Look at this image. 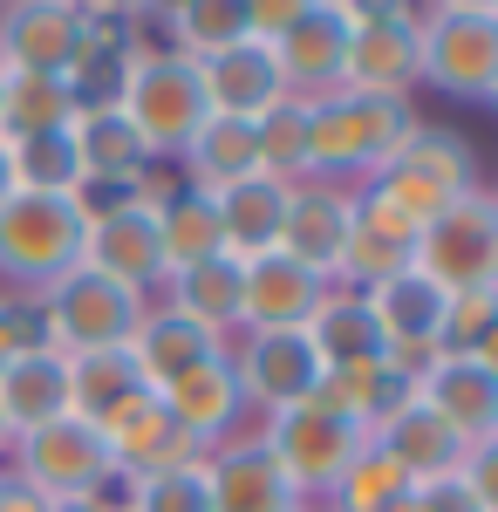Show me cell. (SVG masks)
<instances>
[{
  "label": "cell",
  "mask_w": 498,
  "mask_h": 512,
  "mask_svg": "<svg viewBox=\"0 0 498 512\" xmlns=\"http://www.w3.org/2000/svg\"><path fill=\"white\" fill-rule=\"evenodd\" d=\"M348 14V28H376V21H410L423 14V0H335Z\"/></svg>",
  "instance_id": "45"
},
{
  "label": "cell",
  "mask_w": 498,
  "mask_h": 512,
  "mask_svg": "<svg viewBox=\"0 0 498 512\" xmlns=\"http://www.w3.org/2000/svg\"><path fill=\"white\" fill-rule=\"evenodd\" d=\"M28 308H35L41 342H55L62 355L130 349V342H137V328H144V315H151V301H144L137 287H123V280L96 274V267L62 274L48 294H35Z\"/></svg>",
  "instance_id": "5"
},
{
  "label": "cell",
  "mask_w": 498,
  "mask_h": 512,
  "mask_svg": "<svg viewBox=\"0 0 498 512\" xmlns=\"http://www.w3.org/2000/svg\"><path fill=\"white\" fill-rule=\"evenodd\" d=\"M0 82H7V69H0Z\"/></svg>",
  "instance_id": "55"
},
{
  "label": "cell",
  "mask_w": 498,
  "mask_h": 512,
  "mask_svg": "<svg viewBox=\"0 0 498 512\" xmlns=\"http://www.w3.org/2000/svg\"><path fill=\"white\" fill-rule=\"evenodd\" d=\"M130 512H212L205 458H185V465L144 472V478H137V492H130Z\"/></svg>",
  "instance_id": "41"
},
{
  "label": "cell",
  "mask_w": 498,
  "mask_h": 512,
  "mask_svg": "<svg viewBox=\"0 0 498 512\" xmlns=\"http://www.w3.org/2000/svg\"><path fill=\"white\" fill-rule=\"evenodd\" d=\"M348 14L335 7V0H314L301 21L287 28L280 41H267L273 62H280V82H287V96H301V103H314V96H328V89H342V55H348Z\"/></svg>",
  "instance_id": "19"
},
{
  "label": "cell",
  "mask_w": 498,
  "mask_h": 512,
  "mask_svg": "<svg viewBox=\"0 0 498 512\" xmlns=\"http://www.w3.org/2000/svg\"><path fill=\"white\" fill-rule=\"evenodd\" d=\"M423 76V35H417V14L410 21H376V28H355L342 55V89L355 96H417Z\"/></svg>",
  "instance_id": "21"
},
{
  "label": "cell",
  "mask_w": 498,
  "mask_h": 512,
  "mask_svg": "<svg viewBox=\"0 0 498 512\" xmlns=\"http://www.w3.org/2000/svg\"><path fill=\"white\" fill-rule=\"evenodd\" d=\"M14 192H21V185H14V164H7V144H0V205H7Z\"/></svg>",
  "instance_id": "49"
},
{
  "label": "cell",
  "mask_w": 498,
  "mask_h": 512,
  "mask_svg": "<svg viewBox=\"0 0 498 512\" xmlns=\"http://www.w3.org/2000/svg\"><path fill=\"white\" fill-rule=\"evenodd\" d=\"M89 205L82 192H14L0 205V294L35 301L82 267Z\"/></svg>",
  "instance_id": "2"
},
{
  "label": "cell",
  "mask_w": 498,
  "mask_h": 512,
  "mask_svg": "<svg viewBox=\"0 0 498 512\" xmlns=\"http://www.w3.org/2000/svg\"><path fill=\"white\" fill-rule=\"evenodd\" d=\"M0 417L14 437L55 417H76V355H62L55 342H28L0 369Z\"/></svg>",
  "instance_id": "18"
},
{
  "label": "cell",
  "mask_w": 498,
  "mask_h": 512,
  "mask_svg": "<svg viewBox=\"0 0 498 512\" xmlns=\"http://www.w3.org/2000/svg\"><path fill=\"white\" fill-rule=\"evenodd\" d=\"M362 301H369V315L383 328L389 362L410 369V376H423V362L437 355V328H444V301H451V294L423 274V267H403V274L362 287Z\"/></svg>",
  "instance_id": "12"
},
{
  "label": "cell",
  "mask_w": 498,
  "mask_h": 512,
  "mask_svg": "<svg viewBox=\"0 0 498 512\" xmlns=\"http://www.w3.org/2000/svg\"><path fill=\"white\" fill-rule=\"evenodd\" d=\"M410 485H417V478L403 472L383 444H362V451H355V465L335 478V492L321 499V512H383V506H396Z\"/></svg>",
  "instance_id": "36"
},
{
  "label": "cell",
  "mask_w": 498,
  "mask_h": 512,
  "mask_svg": "<svg viewBox=\"0 0 498 512\" xmlns=\"http://www.w3.org/2000/svg\"><path fill=\"white\" fill-rule=\"evenodd\" d=\"M151 205H157V239H164V267H171V274L212 260V253H226L212 192H198V185L178 178V185H151Z\"/></svg>",
  "instance_id": "32"
},
{
  "label": "cell",
  "mask_w": 498,
  "mask_h": 512,
  "mask_svg": "<svg viewBox=\"0 0 498 512\" xmlns=\"http://www.w3.org/2000/svg\"><path fill=\"white\" fill-rule=\"evenodd\" d=\"M212 355H226V335H212L205 321L178 315V308H164V301H151V315H144L137 342H130V362L144 369L151 390L178 383V376H192L198 362H212Z\"/></svg>",
  "instance_id": "26"
},
{
  "label": "cell",
  "mask_w": 498,
  "mask_h": 512,
  "mask_svg": "<svg viewBox=\"0 0 498 512\" xmlns=\"http://www.w3.org/2000/svg\"><path fill=\"white\" fill-rule=\"evenodd\" d=\"M417 130V103L403 96H355V89H328L307 103V178L321 185H369L403 137Z\"/></svg>",
  "instance_id": "1"
},
{
  "label": "cell",
  "mask_w": 498,
  "mask_h": 512,
  "mask_svg": "<svg viewBox=\"0 0 498 512\" xmlns=\"http://www.w3.org/2000/svg\"><path fill=\"white\" fill-rule=\"evenodd\" d=\"M287 512H314V506H287Z\"/></svg>",
  "instance_id": "53"
},
{
  "label": "cell",
  "mask_w": 498,
  "mask_h": 512,
  "mask_svg": "<svg viewBox=\"0 0 498 512\" xmlns=\"http://www.w3.org/2000/svg\"><path fill=\"white\" fill-rule=\"evenodd\" d=\"M82 267H96V274L137 287L144 301H157V294H164L171 267H164V239H157V205H151V192H130V198H103V205H89Z\"/></svg>",
  "instance_id": "11"
},
{
  "label": "cell",
  "mask_w": 498,
  "mask_h": 512,
  "mask_svg": "<svg viewBox=\"0 0 498 512\" xmlns=\"http://www.w3.org/2000/svg\"><path fill=\"white\" fill-rule=\"evenodd\" d=\"M430 14H498V0H423Z\"/></svg>",
  "instance_id": "48"
},
{
  "label": "cell",
  "mask_w": 498,
  "mask_h": 512,
  "mask_svg": "<svg viewBox=\"0 0 498 512\" xmlns=\"http://www.w3.org/2000/svg\"><path fill=\"white\" fill-rule=\"evenodd\" d=\"M485 178H478V151H471V137L464 130H451V123H430L417 117V130L403 137V151L369 178V185H355V192L383 198V205H396L403 219H417V226H430L451 198L478 192Z\"/></svg>",
  "instance_id": "4"
},
{
  "label": "cell",
  "mask_w": 498,
  "mask_h": 512,
  "mask_svg": "<svg viewBox=\"0 0 498 512\" xmlns=\"http://www.w3.org/2000/svg\"><path fill=\"white\" fill-rule=\"evenodd\" d=\"M7 444H14V431H7V417H0V465H7Z\"/></svg>",
  "instance_id": "52"
},
{
  "label": "cell",
  "mask_w": 498,
  "mask_h": 512,
  "mask_svg": "<svg viewBox=\"0 0 498 512\" xmlns=\"http://www.w3.org/2000/svg\"><path fill=\"white\" fill-rule=\"evenodd\" d=\"M198 82H205V103L219 110V117H267L273 103L287 96V82H280V62H273L267 41H239L226 55H205L198 62Z\"/></svg>",
  "instance_id": "25"
},
{
  "label": "cell",
  "mask_w": 498,
  "mask_h": 512,
  "mask_svg": "<svg viewBox=\"0 0 498 512\" xmlns=\"http://www.w3.org/2000/svg\"><path fill=\"white\" fill-rule=\"evenodd\" d=\"M253 144H260V171L280 185H301L307 178V103L301 96H280L267 117H253Z\"/></svg>",
  "instance_id": "38"
},
{
  "label": "cell",
  "mask_w": 498,
  "mask_h": 512,
  "mask_svg": "<svg viewBox=\"0 0 498 512\" xmlns=\"http://www.w3.org/2000/svg\"><path fill=\"white\" fill-rule=\"evenodd\" d=\"M7 164H14V185H21V192H82L76 123H69V130H41V137L7 144Z\"/></svg>",
  "instance_id": "37"
},
{
  "label": "cell",
  "mask_w": 498,
  "mask_h": 512,
  "mask_svg": "<svg viewBox=\"0 0 498 512\" xmlns=\"http://www.w3.org/2000/svg\"><path fill=\"white\" fill-rule=\"evenodd\" d=\"M348 226H355V192L348 185H321V178H301L287 192V226H280V253L314 267L321 280L342 274L348 253Z\"/></svg>",
  "instance_id": "17"
},
{
  "label": "cell",
  "mask_w": 498,
  "mask_h": 512,
  "mask_svg": "<svg viewBox=\"0 0 498 512\" xmlns=\"http://www.w3.org/2000/svg\"><path fill=\"white\" fill-rule=\"evenodd\" d=\"M164 14H171V41H164V48H178V55H192V62L253 41L246 0H164Z\"/></svg>",
  "instance_id": "35"
},
{
  "label": "cell",
  "mask_w": 498,
  "mask_h": 512,
  "mask_svg": "<svg viewBox=\"0 0 498 512\" xmlns=\"http://www.w3.org/2000/svg\"><path fill=\"white\" fill-rule=\"evenodd\" d=\"M76 158H82V205L103 198H130L157 185V158L144 151V137L130 130L123 110H82L76 117Z\"/></svg>",
  "instance_id": "13"
},
{
  "label": "cell",
  "mask_w": 498,
  "mask_h": 512,
  "mask_svg": "<svg viewBox=\"0 0 498 512\" xmlns=\"http://www.w3.org/2000/svg\"><path fill=\"white\" fill-rule=\"evenodd\" d=\"M205 478H212V512H287L301 506L287 472L273 465V451L260 444V424L246 437H232L219 451H205Z\"/></svg>",
  "instance_id": "22"
},
{
  "label": "cell",
  "mask_w": 498,
  "mask_h": 512,
  "mask_svg": "<svg viewBox=\"0 0 498 512\" xmlns=\"http://www.w3.org/2000/svg\"><path fill=\"white\" fill-rule=\"evenodd\" d=\"M0 14H7V0H0Z\"/></svg>",
  "instance_id": "54"
},
{
  "label": "cell",
  "mask_w": 498,
  "mask_h": 512,
  "mask_svg": "<svg viewBox=\"0 0 498 512\" xmlns=\"http://www.w3.org/2000/svg\"><path fill=\"white\" fill-rule=\"evenodd\" d=\"M307 342H314V355H321V369L335 376V369H362V362H383V328H376V315H369V301L355 294V287H328V301L307 315Z\"/></svg>",
  "instance_id": "31"
},
{
  "label": "cell",
  "mask_w": 498,
  "mask_h": 512,
  "mask_svg": "<svg viewBox=\"0 0 498 512\" xmlns=\"http://www.w3.org/2000/svg\"><path fill=\"white\" fill-rule=\"evenodd\" d=\"M417 267L444 294H471V287H498V198L478 192L451 198L417 239Z\"/></svg>",
  "instance_id": "9"
},
{
  "label": "cell",
  "mask_w": 498,
  "mask_h": 512,
  "mask_svg": "<svg viewBox=\"0 0 498 512\" xmlns=\"http://www.w3.org/2000/svg\"><path fill=\"white\" fill-rule=\"evenodd\" d=\"M48 512H103V506H96V499H55Z\"/></svg>",
  "instance_id": "50"
},
{
  "label": "cell",
  "mask_w": 498,
  "mask_h": 512,
  "mask_svg": "<svg viewBox=\"0 0 498 512\" xmlns=\"http://www.w3.org/2000/svg\"><path fill=\"white\" fill-rule=\"evenodd\" d=\"M89 21H116V28H137L151 7H164V0H76Z\"/></svg>",
  "instance_id": "46"
},
{
  "label": "cell",
  "mask_w": 498,
  "mask_h": 512,
  "mask_svg": "<svg viewBox=\"0 0 498 512\" xmlns=\"http://www.w3.org/2000/svg\"><path fill=\"white\" fill-rule=\"evenodd\" d=\"M260 444L273 451V465L287 472L294 499H301V506H321V499L335 492V478L355 465V451L369 444V424H355L328 390H314L307 403H294V410L260 417Z\"/></svg>",
  "instance_id": "3"
},
{
  "label": "cell",
  "mask_w": 498,
  "mask_h": 512,
  "mask_svg": "<svg viewBox=\"0 0 498 512\" xmlns=\"http://www.w3.org/2000/svg\"><path fill=\"white\" fill-rule=\"evenodd\" d=\"M103 431V444H110V458L123 465L130 478H144V472H164V465H185V458H205L192 437L178 431V417L164 410V396L157 390H137V396H123L110 417L96 424Z\"/></svg>",
  "instance_id": "20"
},
{
  "label": "cell",
  "mask_w": 498,
  "mask_h": 512,
  "mask_svg": "<svg viewBox=\"0 0 498 512\" xmlns=\"http://www.w3.org/2000/svg\"><path fill=\"white\" fill-rule=\"evenodd\" d=\"M417 499H423V512H498V499H485V492H478L464 472L417 485Z\"/></svg>",
  "instance_id": "42"
},
{
  "label": "cell",
  "mask_w": 498,
  "mask_h": 512,
  "mask_svg": "<svg viewBox=\"0 0 498 512\" xmlns=\"http://www.w3.org/2000/svg\"><path fill=\"white\" fill-rule=\"evenodd\" d=\"M82 41H89V14L76 0H7V14H0V69L69 76Z\"/></svg>",
  "instance_id": "14"
},
{
  "label": "cell",
  "mask_w": 498,
  "mask_h": 512,
  "mask_svg": "<svg viewBox=\"0 0 498 512\" xmlns=\"http://www.w3.org/2000/svg\"><path fill=\"white\" fill-rule=\"evenodd\" d=\"M0 512H48V499H41V492H28L21 478L0 472Z\"/></svg>",
  "instance_id": "47"
},
{
  "label": "cell",
  "mask_w": 498,
  "mask_h": 512,
  "mask_svg": "<svg viewBox=\"0 0 498 512\" xmlns=\"http://www.w3.org/2000/svg\"><path fill=\"white\" fill-rule=\"evenodd\" d=\"M164 308H178V315L205 321L212 335H239V308H246V260H232V253H212V260H198V267H178V274L164 280V294H157Z\"/></svg>",
  "instance_id": "29"
},
{
  "label": "cell",
  "mask_w": 498,
  "mask_h": 512,
  "mask_svg": "<svg viewBox=\"0 0 498 512\" xmlns=\"http://www.w3.org/2000/svg\"><path fill=\"white\" fill-rule=\"evenodd\" d=\"M171 164H178V178L198 185V192H226V185H239V178L260 171L253 123H246V117H219V110H212V117L185 137V151H178Z\"/></svg>",
  "instance_id": "30"
},
{
  "label": "cell",
  "mask_w": 498,
  "mask_h": 512,
  "mask_svg": "<svg viewBox=\"0 0 498 512\" xmlns=\"http://www.w3.org/2000/svg\"><path fill=\"white\" fill-rule=\"evenodd\" d=\"M151 390L144 383V369L130 362V349H96V355H76V417L89 424H103L123 396Z\"/></svg>",
  "instance_id": "39"
},
{
  "label": "cell",
  "mask_w": 498,
  "mask_h": 512,
  "mask_svg": "<svg viewBox=\"0 0 498 512\" xmlns=\"http://www.w3.org/2000/svg\"><path fill=\"white\" fill-rule=\"evenodd\" d=\"M417 403L437 410L471 451H478V444H498V362H478V355H430L423 376H417Z\"/></svg>",
  "instance_id": "15"
},
{
  "label": "cell",
  "mask_w": 498,
  "mask_h": 512,
  "mask_svg": "<svg viewBox=\"0 0 498 512\" xmlns=\"http://www.w3.org/2000/svg\"><path fill=\"white\" fill-rule=\"evenodd\" d=\"M335 280H321L314 267L287 260L280 246L246 260V308H239V328H307V315L328 301Z\"/></svg>",
  "instance_id": "24"
},
{
  "label": "cell",
  "mask_w": 498,
  "mask_h": 512,
  "mask_svg": "<svg viewBox=\"0 0 498 512\" xmlns=\"http://www.w3.org/2000/svg\"><path fill=\"white\" fill-rule=\"evenodd\" d=\"M437 355H498V287H471L444 301V328H437Z\"/></svg>",
  "instance_id": "40"
},
{
  "label": "cell",
  "mask_w": 498,
  "mask_h": 512,
  "mask_svg": "<svg viewBox=\"0 0 498 512\" xmlns=\"http://www.w3.org/2000/svg\"><path fill=\"white\" fill-rule=\"evenodd\" d=\"M423 76L417 89H444L451 103H492L498 96V14H417Z\"/></svg>",
  "instance_id": "10"
},
{
  "label": "cell",
  "mask_w": 498,
  "mask_h": 512,
  "mask_svg": "<svg viewBox=\"0 0 498 512\" xmlns=\"http://www.w3.org/2000/svg\"><path fill=\"white\" fill-rule=\"evenodd\" d=\"M116 110L130 117V130L144 137V151H151L157 164H171L185 151V137L212 117L205 82H198V62L178 55V48H144L137 69H130V82H123V96H116Z\"/></svg>",
  "instance_id": "6"
},
{
  "label": "cell",
  "mask_w": 498,
  "mask_h": 512,
  "mask_svg": "<svg viewBox=\"0 0 498 512\" xmlns=\"http://www.w3.org/2000/svg\"><path fill=\"white\" fill-rule=\"evenodd\" d=\"M383 512H423V499H417V485H410V492H403V499H396V506H383Z\"/></svg>",
  "instance_id": "51"
},
{
  "label": "cell",
  "mask_w": 498,
  "mask_h": 512,
  "mask_svg": "<svg viewBox=\"0 0 498 512\" xmlns=\"http://www.w3.org/2000/svg\"><path fill=\"white\" fill-rule=\"evenodd\" d=\"M417 239L423 226L417 219H403L396 205H383V198L355 192V226H348V253H342V287H376V280L403 274V267H417Z\"/></svg>",
  "instance_id": "23"
},
{
  "label": "cell",
  "mask_w": 498,
  "mask_h": 512,
  "mask_svg": "<svg viewBox=\"0 0 498 512\" xmlns=\"http://www.w3.org/2000/svg\"><path fill=\"white\" fill-rule=\"evenodd\" d=\"M226 362H232V376H239V390H246L253 424L273 417V410L307 403V396L328 383V369H321V355L307 342V328H239L226 342Z\"/></svg>",
  "instance_id": "8"
},
{
  "label": "cell",
  "mask_w": 498,
  "mask_h": 512,
  "mask_svg": "<svg viewBox=\"0 0 498 512\" xmlns=\"http://www.w3.org/2000/svg\"><path fill=\"white\" fill-rule=\"evenodd\" d=\"M0 472L21 478L28 492H41L55 506V499H89L116 472V458H110V444H103V431L89 417H55V424H35V431L14 437Z\"/></svg>",
  "instance_id": "7"
},
{
  "label": "cell",
  "mask_w": 498,
  "mask_h": 512,
  "mask_svg": "<svg viewBox=\"0 0 498 512\" xmlns=\"http://www.w3.org/2000/svg\"><path fill=\"white\" fill-rule=\"evenodd\" d=\"M369 444H383V451H389V458H396L410 478H417V485L464 472V458H471V444H464V437L451 431L437 410H423L417 396H410L396 417H383V424L369 431Z\"/></svg>",
  "instance_id": "27"
},
{
  "label": "cell",
  "mask_w": 498,
  "mask_h": 512,
  "mask_svg": "<svg viewBox=\"0 0 498 512\" xmlns=\"http://www.w3.org/2000/svg\"><path fill=\"white\" fill-rule=\"evenodd\" d=\"M76 117L82 110L62 76L7 69V82H0V144H21V137H41V130H69Z\"/></svg>",
  "instance_id": "34"
},
{
  "label": "cell",
  "mask_w": 498,
  "mask_h": 512,
  "mask_svg": "<svg viewBox=\"0 0 498 512\" xmlns=\"http://www.w3.org/2000/svg\"><path fill=\"white\" fill-rule=\"evenodd\" d=\"M307 7H314V0H246V14H253V41H280Z\"/></svg>",
  "instance_id": "44"
},
{
  "label": "cell",
  "mask_w": 498,
  "mask_h": 512,
  "mask_svg": "<svg viewBox=\"0 0 498 512\" xmlns=\"http://www.w3.org/2000/svg\"><path fill=\"white\" fill-rule=\"evenodd\" d=\"M137 55H144V41L130 35V28H116V21H89V41L76 48V62H69V96H76V110H110L116 96H123V82L137 69Z\"/></svg>",
  "instance_id": "33"
},
{
  "label": "cell",
  "mask_w": 498,
  "mask_h": 512,
  "mask_svg": "<svg viewBox=\"0 0 498 512\" xmlns=\"http://www.w3.org/2000/svg\"><path fill=\"white\" fill-rule=\"evenodd\" d=\"M164 410L178 417V431L192 437L198 451H219L232 437L253 431V410H246V390H239V376H232L226 355H212V362H198L192 376H178V383H164Z\"/></svg>",
  "instance_id": "16"
},
{
  "label": "cell",
  "mask_w": 498,
  "mask_h": 512,
  "mask_svg": "<svg viewBox=\"0 0 498 512\" xmlns=\"http://www.w3.org/2000/svg\"><path fill=\"white\" fill-rule=\"evenodd\" d=\"M28 342H41L35 308H28V301H14V294H0V369H7L14 355L28 349Z\"/></svg>",
  "instance_id": "43"
},
{
  "label": "cell",
  "mask_w": 498,
  "mask_h": 512,
  "mask_svg": "<svg viewBox=\"0 0 498 512\" xmlns=\"http://www.w3.org/2000/svg\"><path fill=\"white\" fill-rule=\"evenodd\" d=\"M287 192L294 185H280L267 171H253V178H239L226 192H212L219 205V239H226L232 260H260L280 246V226H287Z\"/></svg>",
  "instance_id": "28"
},
{
  "label": "cell",
  "mask_w": 498,
  "mask_h": 512,
  "mask_svg": "<svg viewBox=\"0 0 498 512\" xmlns=\"http://www.w3.org/2000/svg\"><path fill=\"white\" fill-rule=\"evenodd\" d=\"M314 512H321V506H314Z\"/></svg>",
  "instance_id": "56"
}]
</instances>
